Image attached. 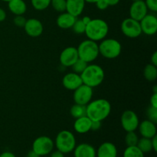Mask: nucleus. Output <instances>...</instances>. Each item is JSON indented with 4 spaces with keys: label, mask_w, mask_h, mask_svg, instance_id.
<instances>
[{
    "label": "nucleus",
    "mask_w": 157,
    "mask_h": 157,
    "mask_svg": "<svg viewBox=\"0 0 157 157\" xmlns=\"http://www.w3.org/2000/svg\"><path fill=\"white\" fill-rule=\"evenodd\" d=\"M26 18L23 15H15L13 19V22L15 25L18 26L20 28H24L26 22Z\"/></svg>",
    "instance_id": "33"
},
{
    "label": "nucleus",
    "mask_w": 157,
    "mask_h": 157,
    "mask_svg": "<svg viewBox=\"0 0 157 157\" xmlns=\"http://www.w3.org/2000/svg\"><path fill=\"white\" fill-rule=\"evenodd\" d=\"M80 59L87 63L93 62L99 56V47L96 41L87 39L81 41L77 48Z\"/></svg>",
    "instance_id": "4"
},
{
    "label": "nucleus",
    "mask_w": 157,
    "mask_h": 157,
    "mask_svg": "<svg viewBox=\"0 0 157 157\" xmlns=\"http://www.w3.org/2000/svg\"><path fill=\"white\" fill-rule=\"evenodd\" d=\"M145 3L148 10L153 12H157V0H146Z\"/></svg>",
    "instance_id": "34"
},
{
    "label": "nucleus",
    "mask_w": 157,
    "mask_h": 157,
    "mask_svg": "<svg viewBox=\"0 0 157 157\" xmlns=\"http://www.w3.org/2000/svg\"><path fill=\"white\" fill-rule=\"evenodd\" d=\"M0 157H16L14 153H11V152L9 151H6V152H3L2 153L0 154Z\"/></svg>",
    "instance_id": "43"
},
{
    "label": "nucleus",
    "mask_w": 157,
    "mask_h": 157,
    "mask_svg": "<svg viewBox=\"0 0 157 157\" xmlns=\"http://www.w3.org/2000/svg\"><path fill=\"white\" fill-rule=\"evenodd\" d=\"M131 1H133V2H135V1H138V0H131Z\"/></svg>",
    "instance_id": "49"
},
{
    "label": "nucleus",
    "mask_w": 157,
    "mask_h": 157,
    "mask_svg": "<svg viewBox=\"0 0 157 157\" xmlns=\"http://www.w3.org/2000/svg\"><path fill=\"white\" fill-rule=\"evenodd\" d=\"M55 143L52 138L47 136H41L36 138L32 144V150L40 156L48 155L53 151Z\"/></svg>",
    "instance_id": "7"
},
{
    "label": "nucleus",
    "mask_w": 157,
    "mask_h": 157,
    "mask_svg": "<svg viewBox=\"0 0 157 157\" xmlns=\"http://www.w3.org/2000/svg\"><path fill=\"white\" fill-rule=\"evenodd\" d=\"M50 157H65V156H64V153L58 151V150H56V151H54L51 153Z\"/></svg>",
    "instance_id": "39"
},
{
    "label": "nucleus",
    "mask_w": 157,
    "mask_h": 157,
    "mask_svg": "<svg viewBox=\"0 0 157 157\" xmlns=\"http://www.w3.org/2000/svg\"><path fill=\"white\" fill-rule=\"evenodd\" d=\"M85 2H88V3H96L98 0H84Z\"/></svg>",
    "instance_id": "46"
},
{
    "label": "nucleus",
    "mask_w": 157,
    "mask_h": 157,
    "mask_svg": "<svg viewBox=\"0 0 157 157\" xmlns=\"http://www.w3.org/2000/svg\"><path fill=\"white\" fill-rule=\"evenodd\" d=\"M6 18V12L3 9L0 8V22L5 21Z\"/></svg>",
    "instance_id": "40"
},
{
    "label": "nucleus",
    "mask_w": 157,
    "mask_h": 157,
    "mask_svg": "<svg viewBox=\"0 0 157 157\" xmlns=\"http://www.w3.org/2000/svg\"><path fill=\"white\" fill-rule=\"evenodd\" d=\"M31 3L35 10L43 11L48 8L51 5V0H31Z\"/></svg>",
    "instance_id": "28"
},
{
    "label": "nucleus",
    "mask_w": 157,
    "mask_h": 157,
    "mask_svg": "<svg viewBox=\"0 0 157 157\" xmlns=\"http://www.w3.org/2000/svg\"><path fill=\"white\" fill-rule=\"evenodd\" d=\"M24 29L29 36L37 38L42 35L44 26L40 20L37 18H29L26 20Z\"/></svg>",
    "instance_id": "13"
},
{
    "label": "nucleus",
    "mask_w": 157,
    "mask_h": 157,
    "mask_svg": "<svg viewBox=\"0 0 157 157\" xmlns=\"http://www.w3.org/2000/svg\"><path fill=\"white\" fill-rule=\"evenodd\" d=\"M80 75L83 84L92 88L101 85L105 77L104 69L98 64H88Z\"/></svg>",
    "instance_id": "3"
},
{
    "label": "nucleus",
    "mask_w": 157,
    "mask_h": 157,
    "mask_svg": "<svg viewBox=\"0 0 157 157\" xmlns=\"http://www.w3.org/2000/svg\"><path fill=\"white\" fill-rule=\"evenodd\" d=\"M101 127V121H92L91 123V129L90 130H98Z\"/></svg>",
    "instance_id": "37"
},
{
    "label": "nucleus",
    "mask_w": 157,
    "mask_h": 157,
    "mask_svg": "<svg viewBox=\"0 0 157 157\" xmlns=\"http://www.w3.org/2000/svg\"><path fill=\"white\" fill-rule=\"evenodd\" d=\"M139 137L138 135L135 133V131L127 132L125 136V143L127 147H133L137 145Z\"/></svg>",
    "instance_id": "27"
},
{
    "label": "nucleus",
    "mask_w": 157,
    "mask_h": 157,
    "mask_svg": "<svg viewBox=\"0 0 157 157\" xmlns=\"http://www.w3.org/2000/svg\"><path fill=\"white\" fill-rule=\"evenodd\" d=\"M93 88L85 84H81L79 87L74 90L73 99L75 104L87 105L91 101L93 98Z\"/></svg>",
    "instance_id": "10"
},
{
    "label": "nucleus",
    "mask_w": 157,
    "mask_h": 157,
    "mask_svg": "<svg viewBox=\"0 0 157 157\" xmlns=\"http://www.w3.org/2000/svg\"><path fill=\"white\" fill-rule=\"evenodd\" d=\"M98 47L100 55L107 59H114L117 58L121 55L122 50L121 43L113 38L103 39L101 44H98Z\"/></svg>",
    "instance_id": "6"
},
{
    "label": "nucleus",
    "mask_w": 157,
    "mask_h": 157,
    "mask_svg": "<svg viewBox=\"0 0 157 157\" xmlns=\"http://www.w3.org/2000/svg\"><path fill=\"white\" fill-rule=\"evenodd\" d=\"M153 93L157 94V86H155L154 88H153Z\"/></svg>",
    "instance_id": "47"
},
{
    "label": "nucleus",
    "mask_w": 157,
    "mask_h": 157,
    "mask_svg": "<svg viewBox=\"0 0 157 157\" xmlns=\"http://www.w3.org/2000/svg\"><path fill=\"white\" fill-rule=\"evenodd\" d=\"M57 150L64 154L74 151L76 147V139L73 133L69 130H61L58 133L55 141Z\"/></svg>",
    "instance_id": "5"
},
{
    "label": "nucleus",
    "mask_w": 157,
    "mask_h": 157,
    "mask_svg": "<svg viewBox=\"0 0 157 157\" xmlns=\"http://www.w3.org/2000/svg\"><path fill=\"white\" fill-rule=\"evenodd\" d=\"M87 65H88V63H87L86 61L78 58L71 67L73 72L78 74V75H81V74L85 70V68L87 67Z\"/></svg>",
    "instance_id": "29"
},
{
    "label": "nucleus",
    "mask_w": 157,
    "mask_h": 157,
    "mask_svg": "<svg viewBox=\"0 0 157 157\" xmlns=\"http://www.w3.org/2000/svg\"><path fill=\"white\" fill-rule=\"evenodd\" d=\"M142 33L147 35H153L157 32V18L153 14H147L140 21Z\"/></svg>",
    "instance_id": "12"
},
{
    "label": "nucleus",
    "mask_w": 157,
    "mask_h": 157,
    "mask_svg": "<svg viewBox=\"0 0 157 157\" xmlns=\"http://www.w3.org/2000/svg\"><path fill=\"white\" fill-rule=\"evenodd\" d=\"M136 147L144 153H150V152H151L153 150L151 139H149V138L142 137L140 139H139Z\"/></svg>",
    "instance_id": "25"
},
{
    "label": "nucleus",
    "mask_w": 157,
    "mask_h": 157,
    "mask_svg": "<svg viewBox=\"0 0 157 157\" xmlns=\"http://www.w3.org/2000/svg\"><path fill=\"white\" fill-rule=\"evenodd\" d=\"M71 29L73 32L77 35H82L85 32L86 25L83 22L81 19H76Z\"/></svg>",
    "instance_id": "31"
},
{
    "label": "nucleus",
    "mask_w": 157,
    "mask_h": 157,
    "mask_svg": "<svg viewBox=\"0 0 157 157\" xmlns=\"http://www.w3.org/2000/svg\"><path fill=\"white\" fill-rule=\"evenodd\" d=\"M87 105H81V104H75L70 110V113L74 118L77 119V118L81 117L87 116V108H86Z\"/></svg>",
    "instance_id": "24"
},
{
    "label": "nucleus",
    "mask_w": 157,
    "mask_h": 157,
    "mask_svg": "<svg viewBox=\"0 0 157 157\" xmlns=\"http://www.w3.org/2000/svg\"><path fill=\"white\" fill-rule=\"evenodd\" d=\"M51 6L60 13L66 12V0H51Z\"/></svg>",
    "instance_id": "30"
},
{
    "label": "nucleus",
    "mask_w": 157,
    "mask_h": 157,
    "mask_svg": "<svg viewBox=\"0 0 157 157\" xmlns=\"http://www.w3.org/2000/svg\"><path fill=\"white\" fill-rule=\"evenodd\" d=\"M147 118L149 121H152L154 124H156L157 123V108L156 107H153L152 106H150L147 110Z\"/></svg>",
    "instance_id": "32"
},
{
    "label": "nucleus",
    "mask_w": 157,
    "mask_h": 157,
    "mask_svg": "<svg viewBox=\"0 0 157 157\" xmlns=\"http://www.w3.org/2000/svg\"><path fill=\"white\" fill-rule=\"evenodd\" d=\"M81 20H82L83 22H84V24H85L86 25H87V23H89V21H90V20H91V18H90L89 16H84Z\"/></svg>",
    "instance_id": "45"
},
{
    "label": "nucleus",
    "mask_w": 157,
    "mask_h": 157,
    "mask_svg": "<svg viewBox=\"0 0 157 157\" xmlns=\"http://www.w3.org/2000/svg\"><path fill=\"white\" fill-rule=\"evenodd\" d=\"M95 4H96L97 8L100 10H105L108 8V5L107 4V2L104 0H98Z\"/></svg>",
    "instance_id": "35"
},
{
    "label": "nucleus",
    "mask_w": 157,
    "mask_h": 157,
    "mask_svg": "<svg viewBox=\"0 0 157 157\" xmlns=\"http://www.w3.org/2000/svg\"><path fill=\"white\" fill-rule=\"evenodd\" d=\"M121 123L123 129L126 132L135 131L138 129L140 121L138 116L134 111L131 110H125L121 117Z\"/></svg>",
    "instance_id": "9"
},
{
    "label": "nucleus",
    "mask_w": 157,
    "mask_h": 157,
    "mask_svg": "<svg viewBox=\"0 0 157 157\" xmlns=\"http://www.w3.org/2000/svg\"><path fill=\"white\" fill-rule=\"evenodd\" d=\"M108 6H114L120 2V0H104Z\"/></svg>",
    "instance_id": "42"
},
{
    "label": "nucleus",
    "mask_w": 157,
    "mask_h": 157,
    "mask_svg": "<svg viewBox=\"0 0 157 157\" xmlns=\"http://www.w3.org/2000/svg\"><path fill=\"white\" fill-rule=\"evenodd\" d=\"M147 14H148V9L144 0L133 2L130 8V18L140 21Z\"/></svg>",
    "instance_id": "14"
},
{
    "label": "nucleus",
    "mask_w": 157,
    "mask_h": 157,
    "mask_svg": "<svg viewBox=\"0 0 157 157\" xmlns=\"http://www.w3.org/2000/svg\"><path fill=\"white\" fill-rule=\"evenodd\" d=\"M117 149L110 142H104L100 145L96 151V157H117Z\"/></svg>",
    "instance_id": "18"
},
{
    "label": "nucleus",
    "mask_w": 157,
    "mask_h": 157,
    "mask_svg": "<svg viewBox=\"0 0 157 157\" xmlns=\"http://www.w3.org/2000/svg\"><path fill=\"white\" fill-rule=\"evenodd\" d=\"M151 143H152V147H153V150L154 152L157 151V136H153L151 138Z\"/></svg>",
    "instance_id": "38"
},
{
    "label": "nucleus",
    "mask_w": 157,
    "mask_h": 157,
    "mask_svg": "<svg viewBox=\"0 0 157 157\" xmlns=\"http://www.w3.org/2000/svg\"><path fill=\"white\" fill-rule=\"evenodd\" d=\"M85 3L84 0H66V12L77 18L82 14Z\"/></svg>",
    "instance_id": "17"
},
{
    "label": "nucleus",
    "mask_w": 157,
    "mask_h": 157,
    "mask_svg": "<svg viewBox=\"0 0 157 157\" xmlns=\"http://www.w3.org/2000/svg\"><path fill=\"white\" fill-rule=\"evenodd\" d=\"M109 32L108 24L101 18L91 19L86 25L84 34L87 39L94 41H102L107 37Z\"/></svg>",
    "instance_id": "2"
},
{
    "label": "nucleus",
    "mask_w": 157,
    "mask_h": 157,
    "mask_svg": "<svg viewBox=\"0 0 157 157\" xmlns=\"http://www.w3.org/2000/svg\"><path fill=\"white\" fill-rule=\"evenodd\" d=\"M124 157H144V153L136 146L127 147L124 152Z\"/></svg>",
    "instance_id": "26"
},
{
    "label": "nucleus",
    "mask_w": 157,
    "mask_h": 157,
    "mask_svg": "<svg viewBox=\"0 0 157 157\" xmlns=\"http://www.w3.org/2000/svg\"><path fill=\"white\" fill-rule=\"evenodd\" d=\"M8 7L15 15H23L27 10V6L24 0H10L8 2Z\"/></svg>",
    "instance_id": "22"
},
{
    "label": "nucleus",
    "mask_w": 157,
    "mask_h": 157,
    "mask_svg": "<svg viewBox=\"0 0 157 157\" xmlns=\"http://www.w3.org/2000/svg\"><path fill=\"white\" fill-rule=\"evenodd\" d=\"M144 76L149 81H154L157 78V67L151 63L146 65L144 70Z\"/></svg>",
    "instance_id": "23"
},
{
    "label": "nucleus",
    "mask_w": 157,
    "mask_h": 157,
    "mask_svg": "<svg viewBox=\"0 0 157 157\" xmlns=\"http://www.w3.org/2000/svg\"><path fill=\"white\" fill-rule=\"evenodd\" d=\"M62 84L65 89L68 90H75L83 84L81 75L75 72L67 73L63 77Z\"/></svg>",
    "instance_id": "15"
},
{
    "label": "nucleus",
    "mask_w": 157,
    "mask_h": 157,
    "mask_svg": "<svg viewBox=\"0 0 157 157\" xmlns=\"http://www.w3.org/2000/svg\"><path fill=\"white\" fill-rule=\"evenodd\" d=\"M26 157H41V156H40L38 154H37L35 151H33V150H32L31 151H29V153H27Z\"/></svg>",
    "instance_id": "44"
},
{
    "label": "nucleus",
    "mask_w": 157,
    "mask_h": 157,
    "mask_svg": "<svg viewBox=\"0 0 157 157\" xmlns=\"http://www.w3.org/2000/svg\"><path fill=\"white\" fill-rule=\"evenodd\" d=\"M92 121L87 116L77 118L74 123V129L80 134H84L89 132L91 129Z\"/></svg>",
    "instance_id": "20"
},
{
    "label": "nucleus",
    "mask_w": 157,
    "mask_h": 157,
    "mask_svg": "<svg viewBox=\"0 0 157 157\" xmlns=\"http://www.w3.org/2000/svg\"><path fill=\"white\" fill-rule=\"evenodd\" d=\"M75 157H96V150L89 144H81L74 150Z\"/></svg>",
    "instance_id": "19"
},
{
    "label": "nucleus",
    "mask_w": 157,
    "mask_h": 157,
    "mask_svg": "<svg viewBox=\"0 0 157 157\" xmlns=\"http://www.w3.org/2000/svg\"><path fill=\"white\" fill-rule=\"evenodd\" d=\"M121 29L123 34L130 38H136L142 34L140 21L131 18H125L121 25Z\"/></svg>",
    "instance_id": "8"
},
{
    "label": "nucleus",
    "mask_w": 157,
    "mask_h": 157,
    "mask_svg": "<svg viewBox=\"0 0 157 157\" xmlns=\"http://www.w3.org/2000/svg\"><path fill=\"white\" fill-rule=\"evenodd\" d=\"M1 1H3V2H9L10 0H1Z\"/></svg>",
    "instance_id": "48"
},
{
    "label": "nucleus",
    "mask_w": 157,
    "mask_h": 157,
    "mask_svg": "<svg viewBox=\"0 0 157 157\" xmlns=\"http://www.w3.org/2000/svg\"><path fill=\"white\" fill-rule=\"evenodd\" d=\"M138 128H139V132L142 137L151 139L156 135V124L149 120H145L140 123Z\"/></svg>",
    "instance_id": "16"
},
{
    "label": "nucleus",
    "mask_w": 157,
    "mask_h": 157,
    "mask_svg": "<svg viewBox=\"0 0 157 157\" xmlns=\"http://www.w3.org/2000/svg\"><path fill=\"white\" fill-rule=\"evenodd\" d=\"M87 116L92 121H101L108 117L111 112L110 103L106 99H97L90 101L86 106Z\"/></svg>",
    "instance_id": "1"
},
{
    "label": "nucleus",
    "mask_w": 157,
    "mask_h": 157,
    "mask_svg": "<svg viewBox=\"0 0 157 157\" xmlns=\"http://www.w3.org/2000/svg\"><path fill=\"white\" fill-rule=\"evenodd\" d=\"M151 64L157 67V52H155L151 56Z\"/></svg>",
    "instance_id": "41"
},
{
    "label": "nucleus",
    "mask_w": 157,
    "mask_h": 157,
    "mask_svg": "<svg viewBox=\"0 0 157 157\" xmlns=\"http://www.w3.org/2000/svg\"><path fill=\"white\" fill-rule=\"evenodd\" d=\"M77 18L67 12H62L58 16L56 20L57 25L61 29H71Z\"/></svg>",
    "instance_id": "21"
},
{
    "label": "nucleus",
    "mask_w": 157,
    "mask_h": 157,
    "mask_svg": "<svg viewBox=\"0 0 157 157\" xmlns=\"http://www.w3.org/2000/svg\"><path fill=\"white\" fill-rule=\"evenodd\" d=\"M150 106L157 108V94L153 93L150 98Z\"/></svg>",
    "instance_id": "36"
},
{
    "label": "nucleus",
    "mask_w": 157,
    "mask_h": 157,
    "mask_svg": "<svg viewBox=\"0 0 157 157\" xmlns=\"http://www.w3.org/2000/svg\"><path fill=\"white\" fill-rule=\"evenodd\" d=\"M79 58L78 50L75 47L65 48L61 52L59 57L60 63L62 66L65 67H71L74 63Z\"/></svg>",
    "instance_id": "11"
}]
</instances>
